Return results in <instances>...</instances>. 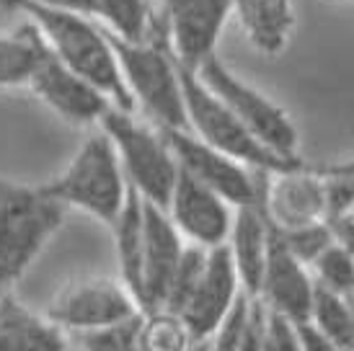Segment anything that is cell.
<instances>
[{
  "instance_id": "obj_23",
  "label": "cell",
  "mask_w": 354,
  "mask_h": 351,
  "mask_svg": "<svg viewBox=\"0 0 354 351\" xmlns=\"http://www.w3.org/2000/svg\"><path fill=\"white\" fill-rule=\"evenodd\" d=\"M99 21L106 31L124 41H142L150 34L148 0H96Z\"/></svg>"
},
{
  "instance_id": "obj_33",
  "label": "cell",
  "mask_w": 354,
  "mask_h": 351,
  "mask_svg": "<svg viewBox=\"0 0 354 351\" xmlns=\"http://www.w3.org/2000/svg\"><path fill=\"white\" fill-rule=\"evenodd\" d=\"M212 343H215V339L212 341H197L189 351H212Z\"/></svg>"
},
{
  "instance_id": "obj_10",
  "label": "cell",
  "mask_w": 354,
  "mask_h": 351,
  "mask_svg": "<svg viewBox=\"0 0 354 351\" xmlns=\"http://www.w3.org/2000/svg\"><path fill=\"white\" fill-rule=\"evenodd\" d=\"M140 312L138 300L117 279H86L52 300L47 318L62 331L86 333L114 325Z\"/></svg>"
},
{
  "instance_id": "obj_2",
  "label": "cell",
  "mask_w": 354,
  "mask_h": 351,
  "mask_svg": "<svg viewBox=\"0 0 354 351\" xmlns=\"http://www.w3.org/2000/svg\"><path fill=\"white\" fill-rule=\"evenodd\" d=\"M39 191L62 209L75 207L111 227L127 202L129 184L122 173L111 140L96 129L78 147L68 168L41 184Z\"/></svg>"
},
{
  "instance_id": "obj_11",
  "label": "cell",
  "mask_w": 354,
  "mask_h": 351,
  "mask_svg": "<svg viewBox=\"0 0 354 351\" xmlns=\"http://www.w3.org/2000/svg\"><path fill=\"white\" fill-rule=\"evenodd\" d=\"M163 6L171 55L184 70L197 73L215 55L230 16V0H163Z\"/></svg>"
},
{
  "instance_id": "obj_7",
  "label": "cell",
  "mask_w": 354,
  "mask_h": 351,
  "mask_svg": "<svg viewBox=\"0 0 354 351\" xmlns=\"http://www.w3.org/2000/svg\"><path fill=\"white\" fill-rule=\"evenodd\" d=\"M197 78L236 114L238 122L266 150H272L274 155L287 158V160H300L297 158V142H300L297 127L279 104L264 96L259 88L248 86L243 78H238L217 55L199 65Z\"/></svg>"
},
{
  "instance_id": "obj_9",
  "label": "cell",
  "mask_w": 354,
  "mask_h": 351,
  "mask_svg": "<svg viewBox=\"0 0 354 351\" xmlns=\"http://www.w3.org/2000/svg\"><path fill=\"white\" fill-rule=\"evenodd\" d=\"M241 297H243V290L227 248L225 245L207 248L202 274L189 300L176 315L184 321L194 341H212L227 323V318L233 315Z\"/></svg>"
},
{
  "instance_id": "obj_22",
  "label": "cell",
  "mask_w": 354,
  "mask_h": 351,
  "mask_svg": "<svg viewBox=\"0 0 354 351\" xmlns=\"http://www.w3.org/2000/svg\"><path fill=\"white\" fill-rule=\"evenodd\" d=\"M310 325L321 331L326 339L344 351H354V315L349 307V297L321 290L315 284L313 307H310Z\"/></svg>"
},
{
  "instance_id": "obj_14",
  "label": "cell",
  "mask_w": 354,
  "mask_h": 351,
  "mask_svg": "<svg viewBox=\"0 0 354 351\" xmlns=\"http://www.w3.org/2000/svg\"><path fill=\"white\" fill-rule=\"evenodd\" d=\"M166 215L184 240L199 248H217L225 245L236 209L212 189L178 171Z\"/></svg>"
},
{
  "instance_id": "obj_24",
  "label": "cell",
  "mask_w": 354,
  "mask_h": 351,
  "mask_svg": "<svg viewBox=\"0 0 354 351\" xmlns=\"http://www.w3.org/2000/svg\"><path fill=\"white\" fill-rule=\"evenodd\" d=\"M194 339L176 312L150 310L142 312L140 325V351H189Z\"/></svg>"
},
{
  "instance_id": "obj_13",
  "label": "cell",
  "mask_w": 354,
  "mask_h": 351,
  "mask_svg": "<svg viewBox=\"0 0 354 351\" xmlns=\"http://www.w3.org/2000/svg\"><path fill=\"white\" fill-rule=\"evenodd\" d=\"M272 225V222H269ZM315 297V282L310 269L303 261H297L290 254V248L282 243V238L272 225L269 233V254H266L259 303L264 305L266 312H272L282 321L300 325L310 321V307Z\"/></svg>"
},
{
  "instance_id": "obj_16",
  "label": "cell",
  "mask_w": 354,
  "mask_h": 351,
  "mask_svg": "<svg viewBox=\"0 0 354 351\" xmlns=\"http://www.w3.org/2000/svg\"><path fill=\"white\" fill-rule=\"evenodd\" d=\"M264 212L279 230L326 220L324 178L303 173V168L274 173V184H266L264 189Z\"/></svg>"
},
{
  "instance_id": "obj_29",
  "label": "cell",
  "mask_w": 354,
  "mask_h": 351,
  "mask_svg": "<svg viewBox=\"0 0 354 351\" xmlns=\"http://www.w3.org/2000/svg\"><path fill=\"white\" fill-rule=\"evenodd\" d=\"M295 336H297V343H300V349L303 351H344V349H339L331 339H326L321 331H315L310 323H300V325H295Z\"/></svg>"
},
{
  "instance_id": "obj_32",
  "label": "cell",
  "mask_w": 354,
  "mask_h": 351,
  "mask_svg": "<svg viewBox=\"0 0 354 351\" xmlns=\"http://www.w3.org/2000/svg\"><path fill=\"white\" fill-rule=\"evenodd\" d=\"M321 176H344V178H354V158H346V160H339V163H331V166H324L321 171H315Z\"/></svg>"
},
{
  "instance_id": "obj_5",
  "label": "cell",
  "mask_w": 354,
  "mask_h": 351,
  "mask_svg": "<svg viewBox=\"0 0 354 351\" xmlns=\"http://www.w3.org/2000/svg\"><path fill=\"white\" fill-rule=\"evenodd\" d=\"M99 129L117 150L129 189H135L142 202L166 209L178 178V163L163 132L142 124L132 117V111L117 106H111L101 117Z\"/></svg>"
},
{
  "instance_id": "obj_19",
  "label": "cell",
  "mask_w": 354,
  "mask_h": 351,
  "mask_svg": "<svg viewBox=\"0 0 354 351\" xmlns=\"http://www.w3.org/2000/svg\"><path fill=\"white\" fill-rule=\"evenodd\" d=\"M0 351H68V336L8 292L0 297Z\"/></svg>"
},
{
  "instance_id": "obj_31",
  "label": "cell",
  "mask_w": 354,
  "mask_h": 351,
  "mask_svg": "<svg viewBox=\"0 0 354 351\" xmlns=\"http://www.w3.org/2000/svg\"><path fill=\"white\" fill-rule=\"evenodd\" d=\"M34 3H41V6H52V8H65V10H75V13H83L88 19H99V6L96 0H34Z\"/></svg>"
},
{
  "instance_id": "obj_25",
  "label": "cell",
  "mask_w": 354,
  "mask_h": 351,
  "mask_svg": "<svg viewBox=\"0 0 354 351\" xmlns=\"http://www.w3.org/2000/svg\"><path fill=\"white\" fill-rule=\"evenodd\" d=\"M308 269L313 274V282L321 290H328V292L342 294V297L354 294V261L339 243L328 245Z\"/></svg>"
},
{
  "instance_id": "obj_21",
  "label": "cell",
  "mask_w": 354,
  "mask_h": 351,
  "mask_svg": "<svg viewBox=\"0 0 354 351\" xmlns=\"http://www.w3.org/2000/svg\"><path fill=\"white\" fill-rule=\"evenodd\" d=\"M44 49V37L26 21L16 34H0V88L29 86V78Z\"/></svg>"
},
{
  "instance_id": "obj_15",
  "label": "cell",
  "mask_w": 354,
  "mask_h": 351,
  "mask_svg": "<svg viewBox=\"0 0 354 351\" xmlns=\"http://www.w3.org/2000/svg\"><path fill=\"white\" fill-rule=\"evenodd\" d=\"M184 248L187 243L168 220L166 209L142 202V290H140L142 312L163 307Z\"/></svg>"
},
{
  "instance_id": "obj_12",
  "label": "cell",
  "mask_w": 354,
  "mask_h": 351,
  "mask_svg": "<svg viewBox=\"0 0 354 351\" xmlns=\"http://www.w3.org/2000/svg\"><path fill=\"white\" fill-rule=\"evenodd\" d=\"M29 88L70 124H99L101 117L114 106L99 88H93L75 70H70L47 41L31 73Z\"/></svg>"
},
{
  "instance_id": "obj_17",
  "label": "cell",
  "mask_w": 354,
  "mask_h": 351,
  "mask_svg": "<svg viewBox=\"0 0 354 351\" xmlns=\"http://www.w3.org/2000/svg\"><path fill=\"white\" fill-rule=\"evenodd\" d=\"M269 233H272V225L264 212V205L238 207L225 248L236 266L241 290L248 300H256L261 290V276H264L266 254H269Z\"/></svg>"
},
{
  "instance_id": "obj_4",
  "label": "cell",
  "mask_w": 354,
  "mask_h": 351,
  "mask_svg": "<svg viewBox=\"0 0 354 351\" xmlns=\"http://www.w3.org/2000/svg\"><path fill=\"white\" fill-rule=\"evenodd\" d=\"M62 220L65 209L41 194L39 186L0 178V297L13 292Z\"/></svg>"
},
{
  "instance_id": "obj_36",
  "label": "cell",
  "mask_w": 354,
  "mask_h": 351,
  "mask_svg": "<svg viewBox=\"0 0 354 351\" xmlns=\"http://www.w3.org/2000/svg\"><path fill=\"white\" fill-rule=\"evenodd\" d=\"M349 215H354V207H352V212H349Z\"/></svg>"
},
{
  "instance_id": "obj_27",
  "label": "cell",
  "mask_w": 354,
  "mask_h": 351,
  "mask_svg": "<svg viewBox=\"0 0 354 351\" xmlns=\"http://www.w3.org/2000/svg\"><path fill=\"white\" fill-rule=\"evenodd\" d=\"M277 233L282 238V243L290 248V254L295 256L297 261H303L305 266H310L328 245L336 243L334 230L326 220L300 225V227H287V230L277 227Z\"/></svg>"
},
{
  "instance_id": "obj_18",
  "label": "cell",
  "mask_w": 354,
  "mask_h": 351,
  "mask_svg": "<svg viewBox=\"0 0 354 351\" xmlns=\"http://www.w3.org/2000/svg\"><path fill=\"white\" fill-rule=\"evenodd\" d=\"M230 13L256 52L274 57L287 49L295 29L292 0H230Z\"/></svg>"
},
{
  "instance_id": "obj_3",
  "label": "cell",
  "mask_w": 354,
  "mask_h": 351,
  "mask_svg": "<svg viewBox=\"0 0 354 351\" xmlns=\"http://www.w3.org/2000/svg\"><path fill=\"white\" fill-rule=\"evenodd\" d=\"M104 29V26H101ZM114 49L135 106H142L158 129H187L181 70L171 55L166 37H150L142 41H124L104 29Z\"/></svg>"
},
{
  "instance_id": "obj_30",
  "label": "cell",
  "mask_w": 354,
  "mask_h": 351,
  "mask_svg": "<svg viewBox=\"0 0 354 351\" xmlns=\"http://www.w3.org/2000/svg\"><path fill=\"white\" fill-rule=\"evenodd\" d=\"M326 222L331 225L334 230L336 243L344 248L349 258L354 261V215H339V217H328Z\"/></svg>"
},
{
  "instance_id": "obj_6",
  "label": "cell",
  "mask_w": 354,
  "mask_h": 351,
  "mask_svg": "<svg viewBox=\"0 0 354 351\" xmlns=\"http://www.w3.org/2000/svg\"><path fill=\"white\" fill-rule=\"evenodd\" d=\"M181 70V93H184V111H187V129L194 137L220 153L230 155L233 160L248 166L251 171L261 173H287L303 168L300 160H287L266 150L251 132H248L238 117L197 78V73Z\"/></svg>"
},
{
  "instance_id": "obj_34",
  "label": "cell",
  "mask_w": 354,
  "mask_h": 351,
  "mask_svg": "<svg viewBox=\"0 0 354 351\" xmlns=\"http://www.w3.org/2000/svg\"><path fill=\"white\" fill-rule=\"evenodd\" d=\"M0 6H3V8H8V0H0Z\"/></svg>"
},
{
  "instance_id": "obj_28",
  "label": "cell",
  "mask_w": 354,
  "mask_h": 351,
  "mask_svg": "<svg viewBox=\"0 0 354 351\" xmlns=\"http://www.w3.org/2000/svg\"><path fill=\"white\" fill-rule=\"evenodd\" d=\"M264 349L266 351H303L297 343L295 325L266 312L264 318Z\"/></svg>"
},
{
  "instance_id": "obj_20",
  "label": "cell",
  "mask_w": 354,
  "mask_h": 351,
  "mask_svg": "<svg viewBox=\"0 0 354 351\" xmlns=\"http://www.w3.org/2000/svg\"><path fill=\"white\" fill-rule=\"evenodd\" d=\"M114 243H117L119 282L129 290V294L140 305L142 290V199L135 189H129L127 202L119 212L117 222L111 225Z\"/></svg>"
},
{
  "instance_id": "obj_37",
  "label": "cell",
  "mask_w": 354,
  "mask_h": 351,
  "mask_svg": "<svg viewBox=\"0 0 354 351\" xmlns=\"http://www.w3.org/2000/svg\"><path fill=\"white\" fill-rule=\"evenodd\" d=\"M261 351H266V349H261Z\"/></svg>"
},
{
  "instance_id": "obj_26",
  "label": "cell",
  "mask_w": 354,
  "mask_h": 351,
  "mask_svg": "<svg viewBox=\"0 0 354 351\" xmlns=\"http://www.w3.org/2000/svg\"><path fill=\"white\" fill-rule=\"evenodd\" d=\"M140 325H142V310L114 325L75 333V339L83 351H140Z\"/></svg>"
},
{
  "instance_id": "obj_35",
  "label": "cell",
  "mask_w": 354,
  "mask_h": 351,
  "mask_svg": "<svg viewBox=\"0 0 354 351\" xmlns=\"http://www.w3.org/2000/svg\"><path fill=\"white\" fill-rule=\"evenodd\" d=\"M339 3H349V0H339Z\"/></svg>"
},
{
  "instance_id": "obj_1",
  "label": "cell",
  "mask_w": 354,
  "mask_h": 351,
  "mask_svg": "<svg viewBox=\"0 0 354 351\" xmlns=\"http://www.w3.org/2000/svg\"><path fill=\"white\" fill-rule=\"evenodd\" d=\"M10 10L24 13L26 21L39 29L52 52L70 70H75L80 78L99 88L114 106L135 111V101L124 86L117 55L109 44L101 23L75 10L52 8L34 0H10Z\"/></svg>"
},
{
  "instance_id": "obj_8",
  "label": "cell",
  "mask_w": 354,
  "mask_h": 351,
  "mask_svg": "<svg viewBox=\"0 0 354 351\" xmlns=\"http://www.w3.org/2000/svg\"><path fill=\"white\" fill-rule=\"evenodd\" d=\"M160 132L166 137L181 173L192 176L202 186L212 189L233 209L264 205V189L269 173L251 171L248 166L202 142L189 129H160Z\"/></svg>"
}]
</instances>
